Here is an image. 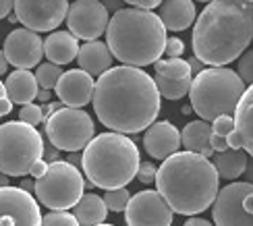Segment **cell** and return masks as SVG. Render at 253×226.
Wrapping results in <instances>:
<instances>
[{
	"instance_id": "obj_1",
	"label": "cell",
	"mask_w": 253,
	"mask_h": 226,
	"mask_svg": "<svg viewBox=\"0 0 253 226\" xmlns=\"http://www.w3.org/2000/svg\"><path fill=\"white\" fill-rule=\"evenodd\" d=\"M160 91L154 77L135 67H112L96 81L93 110L98 121L114 133L147 131L160 114Z\"/></svg>"
},
{
	"instance_id": "obj_2",
	"label": "cell",
	"mask_w": 253,
	"mask_h": 226,
	"mask_svg": "<svg viewBox=\"0 0 253 226\" xmlns=\"http://www.w3.org/2000/svg\"><path fill=\"white\" fill-rule=\"evenodd\" d=\"M253 40V2L212 0L193 25V54L208 67L241 58Z\"/></svg>"
},
{
	"instance_id": "obj_3",
	"label": "cell",
	"mask_w": 253,
	"mask_h": 226,
	"mask_svg": "<svg viewBox=\"0 0 253 226\" xmlns=\"http://www.w3.org/2000/svg\"><path fill=\"white\" fill-rule=\"evenodd\" d=\"M156 187L174 214L195 216L214 206L220 193V175L208 158L176 152L158 168Z\"/></svg>"
},
{
	"instance_id": "obj_4",
	"label": "cell",
	"mask_w": 253,
	"mask_h": 226,
	"mask_svg": "<svg viewBox=\"0 0 253 226\" xmlns=\"http://www.w3.org/2000/svg\"><path fill=\"white\" fill-rule=\"evenodd\" d=\"M166 27L154 10L125 6L110 17L106 44L125 67L156 64L166 48Z\"/></svg>"
},
{
	"instance_id": "obj_5",
	"label": "cell",
	"mask_w": 253,
	"mask_h": 226,
	"mask_svg": "<svg viewBox=\"0 0 253 226\" xmlns=\"http://www.w3.org/2000/svg\"><path fill=\"white\" fill-rule=\"evenodd\" d=\"M139 149L123 133H102L93 137L81 154V168L93 187L114 191L137 179Z\"/></svg>"
},
{
	"instance_id": "obj_6",
	"label": "cell",
	"mask_w": 253,
	"mask_h": 226,
	"mask_svg": "<svg viewBox=\"0 0 253 226\" xmlns=\"http://www.w3.org/2000/svg\"><path fill=\"white\" fill-rule=\"evenodd\" d=\"M245 90L243 79L233 69L208 67L193 77L189 91L191 108L206 123H214L218 116H235Z\"/></svg>"
},
{
	"instance_id": "obj_7",
	"label": "cell",
	"mask_w": 253,
	"mask_h": 226,
	"mask_svg": "<svg viewBox=\"0 0 253 226\" xmlns=\"http://www.w3.org/2000/svg\"><path fill=\"white\" fill-rule=\"evenodd\" d=\"M44 156V139L36 127L13 121L0 125V172L4 177H25Z\"/></svg>"
},
{
	"instance_id": "obj_8",
	"label": "cell",
	"mask_w": 253,
	"mask_h": 226,
	"mask_svg": "<svg viewBox=\"0 0 253 226\" xmlns=\"http://www.w3.org/2000/svg\"><path fill=\"white\" fill-rule=\"evenodd\" d=\"M85 181L77 166L69 164L67 160L48 164L46 175L36 181V199L52 212H67L75 208L83 197Z\"/></svg>"
},
{
	"instance_id": "obj_9",
	"label": "cell",
	"mask_w": 253,
	"mask_h": 226,
	"mask_svg": "<svg viewBox=\"0 0 253 226\" xmlns=\"http://www.w3.org/2000/svg\"><path fill=\"white\" fill-rule=\"evenodd\" d=\"M93 121L91 116L81 108H60L50 118H46V137L50 139L52 147L62 152L75 154L85 149L93 139Z\"/></svg>"
},
{
	"instance_id": "obj_10",
	"label": "cell",
	"mask_w": 253,
	"mask_h": 226,
	"mask_svg": "<svg viewBox=\"0 0 253 226\" xmlns=\"http://www.w3.org/2000/svg\"><path fill=\"white\" fill-rule=\"evenodd\" d=\"M216 226H253V185L230 182L220 189L212 206Z\"/></svg>"
},
{
	"instance_id": "obj_11",
	"label": "cell",
	"mask_w": 253,
	"mask_h": 226,
	"mask_svg": "<svg viewBox=\"0 0 253 226\" xmlns=\"http://www.w3.org/2000/svg\"><path fill=\"white\" fill-rule=\"evenodd\" d=\"M69 0H15V15L25 29L54 31L69 15Z\"/></svg>"
},
{
	"instance_id": "obj_12",
	"label": "cell",
	"mask_w": 253,
	"mask_h": 226,
	"mask_svg": "<svg viewBox=\"0 0 253 226\" xmlns=\"http://www.w3.org/2000/svg\"><path fill=\"white\" fill-rule=\"evenodd\" d=\"M108 10L102 0H75L69 6L67 27L77 40L96 42L108 29Z\"/></svg>"
},
{
	"instance_id": "obj_13",
	"label": "cell",
	"mask_w": 253,
	"mask_h": 226,
	"mask_svg": "<svg viewBox=\"0 0 253 226\" xmlns=\"http://www.w3.org/2000/svg\"><path fill=\"white\" fill-rule=\"evenodd\" d=\"M174 212L156 189L135 193L125 210L126 226H170Z\"/></svg>"
},
{
	"instance_id": "obj_14",
	"label": "cell",
	"mask_w": 253,
	"mask_h": 226,
	"mask_svg": "<svg viewBox=\"0 0 253 226\" xmlns=\"http://www.w3.org/2000/svg\"><path fill=\"white\" fill-rule=\"evenodd\" d=\"M0 226H42L38 199L21 187H0Z\"/></svg>"
},
{
	"instance_id": "obj_15",
	"label": "cell",
	"mask_w": 253,
	"mask_h": 226,
	"mask_svg": "<svg viewBox=\"0 0 253 226\" xmlns=\"http://www.w3.org/2000/svg\"><path fill=\"white\" fill-rule=\"evenodd\" d=\"M2 52L8 64H13V67L21 71H29L42 64V58H44V40L36 31L19 27V29H13L4 38Z\"/></svg>"
},
{
	"instance_id": "obj_16",
	"label": "cell",
	"mask_w": 253,
	"mask_h": 226,
	"mask_svg": "<svg viewBox=\"0 0 253 226\" xmlns=\"http://www.w3.org/2000/svg\"><path fill=\"white\" fill-rule=\"evenodd\" d=\"M54 91L58 95V102H62L67 108H81V106H87L93 100L96 81L85 71L71 69L62 73Z\"/></svg>"
},
{
	"instance_id": "obj_17",
	"label": "cell",
	"mask_w": 253,
	"mask_h": 226,
	"mask_svg": "<svg viewBox=\"0 0 253 226\" xmlns=\"http://www.w3.org/2000/svg\"><path fill=\"white\" fill-rule=\"evenodd\" d=\"M183 145L181 141V131L170 123V121H158L154 123L143 135V147L154 160H164L170 158L178 152Z\"/></svg>"
},
{
	"instance_id": "obj_18",
	"label": "cell",
	"mask_w": 253,
	"mask_h": 226,
	"mask_svg": "<svg viewBox=\"0 0 253 226\" xmlns=\"http://www.w3.org/2000/svg\"><path fill=\"white\" fill-rule=\"evenodd\" d=\"M79 40L71 31H52L44 40V56L48 62H54L58 67L69 64L79 56Z\"/></svg>"
},
{
	"instance_id": "obj_19",
	"label": "cell",
	"mask_w": 253,
	"mask_h": 226,
	"mask_svg": "<svg viewBox=\"0 0 253 226\" xmlns=\"http://www.w3.org/2000/svg\"><path fill=\"white\" fill-rule=\"evenodd\" d=\"M195 2L193 0H164L158 17L162 19L166 31H185L195 23Z\"/></svg>"
},
{
	"instance_id": "obj_20",
	"label": "cell",
	"mask_w": 253,
	"mask_h": 226,
	"mask_svg": "<svg viewBox=\"0 0 253 226\" xmlns=\"http://www.w3.org/2000/svg\"><path fill=\"white\" fill-rule=\"evenodd\" d=\"M112 52L108 48V44L104 42H87L83 44L81 50H79V56H77V62H79V69L89 73L91 77L93 75H104L108 69H112Z\"/></svg>"
},
{
	"instance_id": "obj_21",
	"label": "cell",
	"mask_w": 253,
	"mask_h": 226,
	"mask_svg": "<svg viewBox=\"0 0 253 226\" xmlns=\"http://www.w3.org/2000/svg\"><path fill=\"white\" fill-rule=\"evenodd\" d=\"M4 88H6V95L13 104H34V100L38 98V91H40V85L36 79V73H29V71H13L8 75V79L4 81Z\"/></svg>"
},
{
	"instance_id": "obj_22",
	"label": "cell",
	"mask_w": 253,
	"mask_h": 226,
	"mask_svg": "<svg viewBox=\"0 0 253 226\" xmlns=\"http://www.w3.org/2000/svg\"><path fill=\"white\" fill-rule=\"evenodd\" d=\"M181 141L185 145V152L199 154L208 160L210 156L216 154L212 149V123H206V121L187 123L181 133Z\"/></svg>"
},
{
	"instance_id": "obj_23",
	"label": "cell",
	"mask_w": 253,
	"mask_h": 226,
	"mask_svg": "<svg viewBox=\"0 0 253 226\" xmlns=\"http://www.w3.org/2000/svg\"><path fill=\"white\" fill-rule=\"evenodd\" d=\"M235 131L241 137V145L253 158V85L245 90L235 110Z\"/></svg>"
},
{
	"instance_id": "obj_24",
	"label": "cell",
	"mask_w": 253,
	"mask_h": 226,
	"mask_svg": "<svg viewBox=\"0 0 253 226\" xmlns=\"http://www.w3.org/2000/svg\"><path fill=\"white\" fill-rule=\"evenodd\" d=\"M108 216V206L104 197L96 195V193H83V197L75 206V218L79 220L81 226H98L104 224Z\"/></svg>"
},
{
	"instance_id": "obj_25",
	"label": "cell",
	"mask_w": 253,
	"mask_h": 226,
	"mask_svg": "<svg viewBox=\"0 0 253 226\" xmlns=\"http://www.w3.org/2000/svg\"><path fill=\"white\" fill-rule=\"evenodd\" d=\"M247 164H249V156L245 149H226L222 154H216L214 158V166L218 170L220 179H226V181H235L241 175H245Z\"/></svg>"
},
{
	"instance_id": "obj_26",
	"label": "cell",
	"mask_w": 253,
	"mask_h": 226,
	"mask_svg": "<svg viewBox=\"0 0 253 226\" xmlns=\"http://www.w3.org/2000/svg\"><path fill=\"white\" fill-rule=\"evenodd\" d=\"M154 71H156V75H160V77L172 79V81L187 79L193 75L191 67H189V60H185V58H160L154 64Z\"/></svg>"
},
{
	"instance_id": "obj_27",
	"label": "cell",
	"mask_w": 253,
	"mask_h": 226,
	"mask_svg": "<svg viewBox=\"0 0 253 226\" xmlns=\"http://www.w3.org/2000/svg\"><path fill=\"white\" fill-rule=\"evenodd\" d=\"M154 81L158 85V91H160V95H162V98H166V100H181L183 95H187L189 91H191V83H193L191 77L172 81V79L160 77V75H156Z\"/></svg>"
},
{
	"instance_id": "obj_28",
	"label": "cell",
	"mask_w": 253,
	"mask_h": 226,
	"mask_svg": "<svg viewBox=\"0 0 253 226\" xmlns=\"http://www.w3.org/2000/svg\"><path fill=\"white\" fill-rule=\"evenodd\" d=\"M62 73H65V71H60V67H58V64H54V62H44V64H40L38 71H36L38 85H40L42 90H54L56 83H58L60 77H62Z\"/></svg>"
},
{
	"instance_id": "obj_29",
	"label": "cell",
	"mask_w": 253,
	"mask_h": 226,
	"mask_svg": "<svg viewBox=\"0 0 253 226\" xmlns=\"http://www.w3.org/2000/svg\"><path fill=\"white\" fill-rule=\"evenodd\" d=\"M104 201H106L108 206V212H125L126 206H129L131 201V193L129 189H114V191H106V195H104Z\"/></svg>"
},
{
	"instance_id": "obj_30",
	"label": "cell",
	"mask_w": 253,
	"mask_h": 226,
	"mask_svg": "<svg viewBox=\"0 0 253 226\" xmlns=\"http://www.w3.org/2000/svg\"><path fill=\"white\" fill-rule=\"evenodd\" d=\"M19 121L21 123H27L29 127H38L42 121H46L44 116V106H38V104H25L19 112Z\"/></svg>"
},
{
	"instance_id": "obj_31",
	"label": "cell",
	"mask_w": 253,
	"mask_h": 226,
	"mask_svg": "<svg viewBox=\"0 0 253 226\" xmlns=\"http://www.w3.org/2000/svg\"><path fill=\"white\" fill-rule=\"evenodd\" d=\"M42 226H81L75 214L69 212H50L42 218Z\"/></svg>"
},
{
	"instance_id": "obj_32",
	"label": "cell",
	"mask_w": 253,
	"mask_h": 226,
	"mask_svg": "<svg viewBox=\"0 0 253 226\" xmlns=\"http://www.w3.org/2000/svg\"><path fill=\"white\" fill-rule=\"evenodd\" d=\"M239 77L243 79L245 85H253V50H247L243 56L239 58Z\"/></svg>"
},
{
	"instance_id": "obj_33",
	"label": "cell",
	"mask_w": 253,
	"mask_h": 226,
	"mask_svg": "<svg viewBox=\"0 0 253 226\" xmlns=\"http://www.w3.org/2000/svg\"><path fill=\"white\" fill-rule=\"evenodd\" d=\"M235 131V116H218L212 123V135L226 139L230 133Z\"/></svg>"
},
{
	"instance_id": "obj_34",
	"label": "cell",
	"mask_w": 253,
	"mask_h": 226,
	"mask_svg": "<svg viewBox=\"0 0 253 226\" xmlns=\"http://www.w3.org/2000/svg\"><path fill=\"white\" fill-rule=\"evenodd\" d=\"M156 177H158L156 164H152V162H141L139 164V170H137V179H139V182H143V185H152V182H156Z\"/></svg>"
},
{
	"instance_id": "obj_35",
	"label": "cell",
	"mask_w": 253,
	"mask_h": 226,
	"mask_svg": "<svg viewBox=\"0 0 253 226\" xmlns=\"http://www.w3.org/2000/svg\"><path fill=\"white\" fill-rule=\"evenodd\" d=\"M185 52V44L181 38H168L166 40V48H164V56L166 58H181Z\"/></svg>"
},
{
	"instance_id": "obj_36",
	"label": "cell",
	"mask_w": 253,
	"mask_h": 226,
	"mask_svg": "<svg viewBox=\"0 0 253 226\" xmlns=\"http://www.w3.org/2000/svg\"><path fill=\"white\" fill-rule=\"evenodd\" d=\"M10 110H13V102L8 100V95H6V88H4V83L0 81V118L6 116Z\"/></svg>"
},
{
	"instance_id": "obj_37",
	"label": "cell",
	"mask_w": 253,
	"mask_h": 226,
	"mask_svg": "<svg viewBox=\"0 0 253 226\" xmlns=\"http://www.w3.org/2000/svg\"><path fill=\"white\" fill-rule=\"evenodd\" d=\"M125 4H131L135 8H145V10H152L156 6H160L164 0H123Z\"/></svg>"
},
{
	"instance_id": "obj_38",
	"label": "cell",
	"mask_w": 253,
	"mask_h": 226,
	"mask_svg": "<svg viewBox=\"0 0 253 226\" xmlns=\"http://www.w3.org/2000/svg\"><path fill=\"white\" fill-rule=\"evenodd\" d=\"M46 170H48V162H46L44 158H42V160H38L34 166H31V172H29V175H31V179H36V181H38V179H42V177L46 175Z\"/></svg>"
},
{
	"instance_id": "obj_39",
	"label": "cell",
	"mask_w": 253,
	"mask_h": 226,
	"mask_svg": "<svg viewBox=\"0 0 253 226\" xmlns=\"http://www.w3.org/2000/svg\"><path fill=\"white\" fill-rule=\"evenodd\" d=\"M102 4L106 6V10H108V13H112V15L125 8V2H123V0H102Z\"/></svg>"
},
{
	"instance_id": "obj_40",
	"label": "cell",
	"mask_w": 253,
	"mask_h": 226,
	"mask_svg": "<svg viewBox=\"0 0 253 226\" xmlns=\"http://www.w3.org/2000/svg\"><path fill=\"white\" fill-rule=\"evenodd\" d=\"M10 10H15V0H0V19L8 17Z\"/></svg>"
},
{
	"instance_id": "obj_41",
	"label": "cell",
	"mask_w": 253,
	"mask_h": 226,
	"mask_svg": "<svg viewBox=\"0 0 253 226\" xmlns=\"http://www.w3.org/2000/svg\"><path fill=\"white\" fill-rule=\"evenodd\" d=\"M183 226H214V224H212V222H208V220H204V218H195V216H191Z\"/></svg>"
},
{
	"instance_id": "obj_42",
	"label": "cell",
	"mask_w": 253,
	"mask_h": 226,
	"mask_svg": "<svg viewBox=\"0 0 253 226\" xmlns=\"http://www.w3.org/2000/svg\"><path fill=\"white\" fill-rule=\"evenodd\" d=\"M189 67H191V73L197 75V73H202V71H204V62L193 56V58H189Z\"/></svg>"
},
{
	"instance_id": "obj_43",
	"label": "cell",
	"mask_w": 253,
	"mask_h": 226,
	"mask_svg": "<svg viewBox=\"0 0 253 226\" xmlns=\"http://www.w3.org/2000/svg\"><path fill=\"white\" fill-rule=\"evenodd\" d=\"M21 189L27 191V193H34L36 191V179H23V182H21Z\"/></svg>"
},
{
	"instance_id": "obj_44",
	"label": "cell",
	"mask_w": 253,
	"mask_h": 226,
	"mask_svg": "<svg viewBox=\"0 0 253 226\" xmlns=\"http://www.w3.org/2000/svg\"><path fill=\"white\" fill-rule=\"evenodd\" d=\"M6 69H8V60H6V56H4V52L0 50V77L6 73Z\"/></svg>"
},
{
	"instance_id": "obj_45",
	"label": "cell",
	"mask_w": 253,
	"mask_h": 226,
	"mask_svg": "<svg viewBox=\"0 0 253 226\" xmlns=\"http://www.w3.org/2000/svg\"><path fill=\"white\" fill-rule=\"evenodd\" d=\"M50 95H52L50 90H40V91H38V100H40V102H48Z\"/></svg>"
},
{
	"instance_id": "obj_46",
	"label": "cell",
	"mask_w": 253,
	"mask_h": 226,
	"mask_svg": "<svg viewBox=\"0 0 253 226\" xmlns=\"http://www.w3.org/2000/svg\"><path fill=\"white\" fill-rule=\"evenodd\" d=\"M67 162H69V164H73V166H77V164H81V156L71 154V156H67Z\"/></svg>"
},
{
	"instance_id": "obj_47",
	"label": "cell",
	"mask_w": 253,
	"mask_h": 226,
	"mask_svg": "<svg viewBox=\"0 0 253 226\" xmlns=\"http://www.w3.org/2000/svg\"><path fill=\"white\" fill-rule=\"evenodd\" d=\"M245 175H247V182H251V185H253V160L247 164V172H245Z\"/></svg>"
},
{
	"instance_id": "obj_48",
	"label": "cell",
	"mask_w": 253,
	"mask_h": 226,
	"mask_svg": "<svg viewBox=\"0 0 253 226\" xmlns=\"http://www.w3.org/2000/svg\"><path fill=\"white\" fill-rule=\"evenodd\" d=\"M191 110H193V108H191V104H189V106H185V108H183V114H189Z\"/></svg>"
},
{
	"instance_id": "obj_49",
	"label": "cell",
	"mask_w": 253,
	"mask_h": 226,
	"mask_svg": "<svg viewBox=\"0 0 253 226\" xmlns=\"http://www.w3.org/2000/svg\"><path fill=\"white\" fill-rule=\"evenodd\" d=\"M197 2H208V4H210V2H212V0H197Z\"/></svg>"
},
{
	"instance_id": "obj_50",
	"label": "cell",
	"mask_w": 253,
	"mask_h": 226,
	"mask_svg": "<svg viewBox=\"0 0 253 226\" xmlns=\"http://www.w3.org/2000/svg\"><path fill=\"white\" fill-rule=\"evenodd\" d=\"M98 226H114V224H98Z\"/></svg>"
},
{
	"instance_id": "obj_51",
	"label": "cell",
	"mask_w": 253,
	"mask_h": 226,
	"mask_svg": "<svg viewBox=\"0 0 253 226\" xmlns=\"http://www.w3.org/2000/svg\"><path fill=\"white\" fill-rule=\"evenodd\" d=\"M247 2H253V0H247Z\"/></svg>"
}]
</instances>
